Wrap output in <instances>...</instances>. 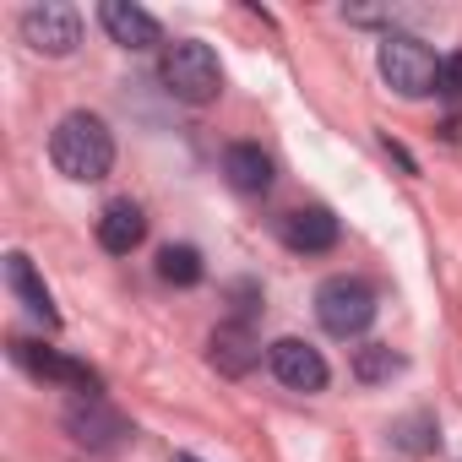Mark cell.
Instances as JSON below:
<instances>
[{"label":"cell","mask_w":462,"mask_h":462,"mask_svg":"<svg viewBox=\"0 0 462 462\" xmlns=\"http://www.w3.org/2000/svg\"><path fill=\"white\" fill-rule=\"evenodd\" d=\"M98 23H104V33H109L120 50H152V44H163L158 17L142 12L136 0H104V6H98Z\"/></svg>","instance_id":"cell-11"},{"label":"cell","mask_w":462,"mask_h":462,"mask_svg":"<svg viewBox=\"0 0 462 462\" xmlns=\"http://www.w3.org/2000/svg\"><path fill=\"white\" fill-rule=\"evenodd\" d=\"M397 370H402V354H392L386 343H365V348H354V381L381 386V381H392Z\"/></svg>","instance_id":"cell-16"},{"label":"cell","mask_w":462,"mask_h":462,"mask_svg":"<svg viewBox=\"0 0 462 462\" xmlns=\"http://www.w3.org/2000/svg\"><path fill=\"white\" fill-rule=\"evenodd\" d=\"M316 321H321L327 337H343V343L359 337V332H370V321H375V289L365 278H348V273L327 278L316 289Z\"/></svg>","instance_id":"cell-4"},{"label":"cell","mask_w":462,"mask_h":462,"mask_svg":"<svg viewBox=\"0 0 462 462\" xmlns=\"http://www.w3.org/2000/svg\"><path fill=\"white\" fill-rule=\"evenodd\" d=\"M6 289L44 321V327H60V310H55V300H50V289H44V278H39V267L23 256V251H12L6 256Z\"/></svg>","instance_id":"cell-14"},{"label":"cell","mask_w":462,"mask_h":462,"mask_svg":"<svg viewBox=\"0 0 462 462\" xmlns=\"http://www.w3.org/2000/svg\"><path fill=\"white\" fill-rule=\"evenodd\" d=\"M158 278H163L169 289H196V283L207 278L201 251H196V245H163V251H158Z\"/></svg>","instance_id":"cell-15"},{"label":"cell","mask_w":462,"mask_h":462,"mask_svg":"<svg viewBox=\"0 0 462 462\" xmlns=\"http://www.w3.org/2000/svg\"><path fill=\"white\" fill-rule=\"evenodd\" d=\"M223 180L235 185L240 196H267L273 180H278V169H273V158L256 142H235V147L223 152Z\"/></svg>","instance_id":"cell-12"},{"label":"cell","mask_w":462,"mask_h":462,"mask_svg":"<svg viewBox=\"0 0 462 462\" xmlns=\"http://www.w3.org/2000/svg\"><path fill=\"white\" fill-rule=\"evenodd\" d=\"M142 240H147V217H142L136 201H109V207L98 212V245H104L109 256H131Z\"/></svg>","instance_id":"cell-13"},{"label":"cell","mask_w":462,"mask_h":462,"mask_svg":"<svg viewBox=\"0 0 462 462\" xmlns=\"http://www.w3.org/2000/svg\"><path fill=\"white\" fill-rule=\"evenodd\" d=\"M440 93H451V98H462V50L440 60Z\"/></svg>","instance_id":"cell-18"},{"label":"cell","mask_w":462,"mask_h":462,"mask_svg":"<svg viewBox=\"0 0 462 462\" xmlns=\"http://www.w3.org/2000/svg\"><path fill=\"white\" fill-rule=\"evenodd\" d=\"M12 359H17L28 375H39V381L71 386L77 397H104V381H98V370H88L82 359H66L60 348H44V343H33V337H12Z\"/></svg>","instance_id":"cell-5"},{"label":"cell","mask_w":462,"mask_h":462,"mask_svg":"<svg viewBox=\"0 0 462 462\" xmlns=\"http://www.w3.org/2000/svg\"><path fill=\"white\" fill-rule=\"evenodd\" d=\"M50 163H55L66 180H77V185L104 180V174L115 169V136H109V125H104L93 109L60 115V125L50 131Z\"/></svg>","instance_id":"cell-1"},{"label":"cell","mask_w":462,"mask_h":462,"mask_svg":"<svg viewBox=\"0 0 462 462\" xmlns=\"http://www.w3.org/2000/svg\"><path fill=\"white\" fill-rule=\"evenodd\" d=\"M23 44L28 50H39V55H71L77 44H82V17H77V6H60V0H44V6H28L23 12Z\"/></svg>","instance_id":"cell-7"},{"label":"cell","mask_w":462,"mask_h":462,"mask_svg":"<svg viewBox=\"0 0 462 462\" xmlns=\"http://www.w3.org/2000/svg\"><path fill=\"white\" fill-rule=\"evenodd\" d=\"M207 359L217 365V375H251L262 365V337L251 321H223L212 337H207Z\"/></svg>","instance_id":"cell-9"},{"label":"cell","mask_w":462,"mask_h":462,"mask_svg":"<svg viewBox=\"0 0 462 462\" xmlns=\"http://www.w3.org/2000/svg\"><path fill=\"white\" fill-rule=\"evenodd\" d=\"M430 435H435V424H430L424 413H413V419H402V424H397V446H408V451H435V440H430Z\"/></svg>","instance_id":"cell-17"},{"label":"cell","mask_w":462,"mask_h":462,"mask_svg":"<svg viewBox=\"0 0 462 462\" xmlns=\"http://www.w3.org/2000/svg\"><path fill=\"white\" fill-rule=\"evenodd\" d=\"M375 71H381V82L397 98H430V93H440V60L413 33H386L381 50H375Z\"/></svg>","instance_id":"cell-3"},{"label":"cell","mask_w":462,"mask_h":462,"mask_svg":"<svg viewBox=\"0 0 462 462\" xmlns=\"http://www.w3.org/2000/svg\"><path fill=\"white\" fill-rule=\"evenodd\" d=\"M66 430H71V440L88 446V451H120V446L131 440V419L115 413L104 397H71V402H66Z\"/></svg>","instance_id":"cell-6"},{"label":"cell","mask_w":462,"mask_h":462,"mask_svg":"<svg viewBox=\"0 0 462 462\" xmlns=\"http://www.w3.org/2000/svg\"><path fill=\"white\" fill-rule=\"evenodd\" d=\"M158 82H163V93H169L174 104L207 109V104H217V93H223V66H217V55H212L207 44L174 39V44H163V55H158Z\"/></svg>","instance_id":"cell-2"},{"label":"cell","mask_w":462,"mask_h":462,"mask_svg":"<svg viewBox=\"0 0 462 462\" xmlns=\"http://www.w3.org/2000/svg\"><path fill=\"white\" fill-rule=\"evenodd\" d=\"M278 235H283V245L294 256H321V251H332L343 240V228H337V217L327 207H300V212H289L278 223Z\"/></svg>","instance_id":"cell-10"},{"label":"cell","mask_w":462,"mask_h":462,"mask_svg":"<svg viewBox=\"0 0 462 462\" xmlns=\"http://www.w3.org/2000/svg\"><path fill=\"white\" fill-rule=\"evenodd\" d=\"M267 365H273V375L289 386V392H321L327 381H332V370H327V359H321V348H310L305 337H278L273 348H267Z\"/></svg>","instance_id":"cell-8"},{"label":"cell","mask_w":462,"mask_h":462,"mask_svg":"<svg viewBox=\"0 0 462 462\" xmlns=\"http://www.w3.org/2000/svg\"><path fill=\"white\" fill-rule=\"evenodd\" d=\"M174 462H196V457H174Z\"/></svg>","instance_id":"cell-19"}]
</instances>
